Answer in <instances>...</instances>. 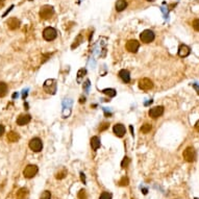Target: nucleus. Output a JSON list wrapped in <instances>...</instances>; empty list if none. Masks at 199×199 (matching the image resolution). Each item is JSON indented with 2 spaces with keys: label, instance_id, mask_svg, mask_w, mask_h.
Returning a JSON list of instances; mask_svg holds the SVG:
<instances>
[{
  "label": "nucleus",
  "instance_id": "1",
  "mask_svg": "<svg viewBox=\"0 0 199 199\" xmlns=\"http://www.w3.org/2000/svg\"><path fill=\"white\" fill-rule=\"evenodd\" d=\"M54 14V8L51 5H43L40 10V17L43 20H47L52 17Z\"/></svg>",
  "mask_w": 199,
  "mask_h": 199
},
{
  "label": "nucleus",
  "instance_id": "2",
  "mask_svg": "<svg viewBox=\"0 0 199 199\" xmlns=\"http://www.w3.org/2000/svg\"><path fill=\"white\" fill-rule=\"evenodd\" d=\"M56 80L55 79H47L44 82V86H43V89L46 93L48 94H55L56 92Z\"/></svg>",
  "mask_w": 199,
  "mask_h": 199
},
{
  "label": "nucleus",
  "instance_id": "3",
  "mask_svg": "<svg viewBox=\"0 0 199 199\" xmlns=\"http://www.w3.org/2000/svg\"><path fill=\"white\" fill-rule=\"evenodd\" d=\"M182 157H184V161H187V162H189V163L194 162L195 159H196V151H195V149L193 147H187V148L184 150Z\"/></svg>",
  "mask_w": 199,
  "mask_h": 199
},
{
  "label": "nucleus",
  "instance_id": "4",
  "mask_svg": "<svg viewBox=\"0 0 199 199\" xmlns=\"http://www.w3.org/2000/svg\"><path fill=\"white\" fill-rule=\"evenodd\" d=\"M154 33L152 31V30H149V29H146L144 30L141 35H140V39H141V41H142L143 43H145V44H148V43H151L152 41L154 40Z\"/></svg>",
  "mask_w": 199,
  "mask_h": 199
},
{
  "label": "nucleus",
  "instance_id": "5",
  "mask_svg": "<svg viewBox=\"0 0 199 199\" xmlns=\"http://www.w3.org/2000/svg\"><path fill=\"white\" fill-rule=\"evenodd\" d=\"M39 169L35 165H28V166L25 167L24 171H23V175H24L25 178H33L35 174L38 173Z\"/></svg>",
  "mask_w": 199,
  "mask_h": 199
},
{
  "label": "nucleus",
  "instance_id": "6",
  "mask_svg": "<svg viewBox=\"0 0 199 199\" xmlns=\"http://www.w3.org/2000/svg\"><path fill=\"white\" fill-rule=\"evenodd\" d=\"M57 37V31L53 27H46L43 31V38L46 41H53Z\"/></svg>",
  "mask_w": 199,
  "mask_h": 199
},
{
  "label": "nucleus",
  "instance_id": "7",
  "mask_svg": "<svg viewBox=\"0 0 199 199\" xmlns=\"http://www.w3.org/2000/svg\"><path fill=\"white\" fill-rule=\"evenodd\" d=\"M29 148L35 152H40L43 148L42 140L39 138H33L29 141Z\"/></svg>",
  "mask_w": 199,
  "mask_h": 199
},
{
  "label": "nucleus",
  "instance_id": "8",
  "mask_svg": "<svg viewBox=\"0 0 199 199\" xmlns=\"http://www.w3.org/2000/svg\"><path fill=\"white\" fill-rule=\"evenodd\" d=\"M139 88L143 91H148L153 88V82L149 78H142L139 81Z\"/></svg>",
  "mask_w": 199,
  "mask_h": 199
},
{
  "label": "nucleus",
  "instance_id": "9",
  "mask_svg": "<svg viewBox=\"0 0 199 199\" xmlns=\"http://www.w3.org/2000/svg\"><path fill=\"white\" fill-rule=\"evenodd\" d=\"M149 116L152 119H157V118L161 117L164 114V107L163 106H154L149 110Z\"/></svg>",
  "mask_w": 199,
  "mask_h": 199
},
{
  "label": "nucleus",
  "instance_id": "10",
  "mask_svg": "<svg viewBox=\"0 0 199 199\" xmlns=\"http://www.w3.org/2000/svg\"><path fill=\"white\" fill-rule=\"evenodd\" d=\"M140 47V43L137 40H129L126 43V49L129 51V52L136 53L138 51Z\"/></svg>",
  "mask_w": 199,
  "mask_h": 199
},
{
  "label": "nucleus",
  "instance_id": "11",
  "mask_svg": "<svg viewBox=\"0 0 199 199\" xmlns=\"http://www.w3.org/2000/svg\"><path fill=\"white\" fill-rule=\"evenodd\" d=\"M30 120H31V117L29 115H20L17 118V124L20 125V126H24V125L29 123Z\"/></svg>",
  "mask_w": 199,
  "mask_h": 199
},
{
  "label": "nucleus",
  "instance_id": "12",
  "mask_svg": "<svg viewBox=\"0 0 199 199\" xmlns=\"http://www.w3.org/2000/svg\"><path fill=\"white\" fill-rule=\"evenodd\" d=\"M6 24H8V27L10 30H15L17 28H19V26H20V21L17 18H10V19L8 20Z\"/></svg>",
  "mask_w": 199,
  "mask_h": 199
},
{
  "label": "nucleus",
  "instance_id": "13",
  "mask_svg": "<svg viewBox=\"0 0 199 199\" xmlns=\"http://www.w3.org/2000/svg\"><path fill=\"white\" fill-rule=\"evenodd\" d=\"M113 130H114V134L119 138L123 137L125 134V132H126L124 125H122V124H116L114 126V128H113Z\"/></svg>",
  "mask_w": 199,
  "mask_h": 199
},
{
  "label": "nucleus",
  "instance_id": "14",
  "mask_svg": "<svg viewBox=\"0 0 199 199\" xmlns=\"http://www.w3.org/2000/svg\"><path fill=\"white\" fill-rule=\"evenodd\" d=\"M190 52H191V49H190L189 46H187V45H180L178 48V55L182 57H186L188 56V55L190 54Z\"/></svg>",
  "mask_w": 199,
  "mask_h": 199
},
{
  "label": "nucleus",
  "instance_id": "15",
  "mask_svg": "<svg viewBox=\"0 0 199 199\" xmlns=\"http://www.w3.org/2000/svg\"><path fill=\"white\" fill-rule=\"evenodd\" d=\"M119 77L121 78V79L123 80L125 83H128V82L130 81V74H129V72H128L127 70H125V69L120 70Z\"/></svg>",
  "mask_w": 199,
  "mask_h": 199
},
{
  "label": "nucleus",
  "instance_id": "16",
  "mask_svg": "<svg viewBox=\"0 0 199 199\" xmlns=\"http://www.w3.org/2000/svg\"><path fill=\"white\" fill-rule=\"evenodd\" d=\"M6 139H8V142L15 143V142H17V141H19V139H20V136H19V134H18V132H8V136H6Z\"/></svg>",
  "mask_w": 199,
  "mask_h": 199
},
{
  "label": "nucleus",
  "instance_id": "17",
  "mask_svg": "<svg viewBox=\"0 0 199 199\" xmlns=\"http://www.w3.org/2000/svg\"><path fill=\"white\" fill-rule=\"evenodd\" d=\"M101 145V142H100V139L96 136L91 138V147H92L93 150H97L98 148Z\"/></svg>",
  "mask_w": 199,
  "mask_h": 199
},
{
  "label": "nucleus",
  "instance_id": "18",
  "mask_svg": "<svg viewBox=\"0 0 199 199\" xmlns=\"http://www.w3.org/2000/svg\"><path fill=\"white\" fill-rule=\"evenodd\" d=\"M127 6V2L126 0H118L117 2H116V10L117 12H122V10H124Z\"/></svg>",
  "mask_w": 199,
  "mask_h": 199
},
{
  "label": "nucleus",
  "instance_id": "19",
  "mask_svg": "<svg viewBox=\"0 0 199 199\" xmlns=\"http://www.w3.org/2000/svg\"><path fill=\"white\" fill-rule=\"evenodd\" d=\"M28 195V190L25 188H21L19 191L17 192V198L18 199H25Z\"/></svg>",
  "mask_w": 199,
  "mask_h": 199
},
{
  "label": "nucleus",
  "instance_id": "20",
  "mask_svg": "<svg viewBox=\"0 0 199 199\" xmlns=\"http://www.w3.org/2000/svg\"><path fill=\"white\" fill-rule=\"evenodd\" d=\"M8 93V85L5 82L0 81V97H4Z\"/></svg>",
  "mask_w": 199,
  "mask_h": 199
},
{
  "label": "nucleus",
  "instance_id": "21",
  "mask_svg": "<svg viewBox=\"0 0 199 199\" xmlns=\"http://www.w3.org/2000/svg\"><path fill=\"white\" fill-rule=\"evenodd\" d=\"M102 93L105 94V95H107L109 97H115L116 94H117L116 90H114V89H104L103 91H102Z\"/></svg>",
  "mask_w": 199,
  "mask_h": 199
},
{
  "label": "nucleus",
  "instance_id": "22",
  "mask_svg": "<svg viewBox=\"0 0 199 199\" xmlns=\"http://www.w3.org/2000/svg\"><path fill=\"white\" fill-rule=\"evenodd\" d=\"M151 129H152V126H151V124H149V123H145V124L141 127V132H142L143 134H148V132H150Z\"/></svg>",
  "mask_w": 199,
  "mask_h": 199
},
{
  "label": "nucleus",
  "instance_id": "23",
  "mask_svg": "<svg viewBox=\"0 0 199 199\" xmlns=\"http://www.w3.org/2000/svg\"><path fill=\"white\" fill-rule=\"evenodd\" d=\"M81 42H82V35H78V37L76 38V39H75V40H74V43H73V44H72V46H71V48H72V49H74V48H76V47H77L78 45H79Z\"/></svg>",
  "mask_w": 199,
  "mask_h": 199
},
{
  "label": "nucleus",
  "instance_id": "24",
  "mask_svg": "<svg viewBox=\"0 0 199 199\" xmlns=\"http://www.w3.org/2000/svg\"><path fill=\"white\" fill-rule=\"evenodd\" d=\"M128 178L127 177H122L121 179L119 180V186H121V187H126V186H128Z\"/></svg>",
  "mask_w": 199,
  "mask_h": 199
},
{
  "label": "nucleus",
  "instance_id": "25",
  "mask_svg": "<svg viewBox=\"0 0 199 199\" xmlns=\"http://www.w3.org/2000/svg\"><path fill=\"white\" fill-rule=\"evenodd\" d=\"M67 175V171L66 170H62V171H60L58 173H56V175H55V178L56 179H63L64 177Z\"/></svg>",
  "mask_w": 199,
  "mask_h": 199
},
{
  "label": "nucleus",
  "instance_id": "26",
  "mask_svg": "<svg viewBox=\"0 0 199 199\" xmlns=\"http://www.w3.org/2000/svg\"><path fill=\"white\" fill-rule=\"evenodd\" d=\"M109 127H110V123H107V122H103V123H101V125L99 126L98 130H99V132H104V130H106Z\"/></svg>",
  "mask_w": 199,
  "mask_h": 199
},
{
  "label": "nucleus",
  "instance_id": "27",
  "mask_svg": "<svg viewBox=\"0 0 199 199\" xmlns=\"http://www.w3.org/2000/svg\"><path fill=\"white\" fill-rule=\"evenodd\" d=\"M51 198V193H50L49 191H45L42 193V195H41L40 199H50Z\"/></svg>",
  "mask_w": 199,
  "mask_h": 199
},
{
  "label": "nucleus",
  "instance_id": "28",
  "mask_svg": "<svg viewBox=\"0 0 199 199\" xmlns=\"http://www.w3.org/2000/svg\"><path fill=\"white\" fill-rule=\"evenodd\" d=\"M99 199H112V194L109 193V192H103V193L100 195Z\"/></svg>",
  "mask_w": 199,
  "mask_h": 199
},
{
  "label": "nucleus",
  "instance_id": "29",
  "mask_svg": "<svg viewBox=\"0 0 199 199\" xmlns=\"http://www.w3.org/2000/svg\"><path fill=\"white\" fill-rule=\"evenodd\" d=\"M129 163H130V159H128V157H124V159H123V161H122V163H121V167L125 169V168H127V167H128Z\"/></svg>",
  "mask_w": 199,
  "mask_h": 199
},
{
  "label": "nucleus",
  "instance_id": "30",
  "mask_svg": "<svg viewBox=\"0 0 199 199\" xmlns=\"http://www.w3.org/2000/svg\"><path fill=\"white\" fill-rule=\"evenodd\" d=\"M78 199H88L87 193H86L85 190H80L78 192Z\"/></svg>",
  "mask_w": 199,
  "mask_h": 199
},
{
  "label": "nucleus",
  "instance_id": "31",
  "mask_svg": "<svg viewBox=\"0 0 199 199\" xmlns=\"http://www.w3.org/2000/svg\"><path fill=\"white\" fill-rule=\"evenodd\" d=\"M87 73V71H86V69H80L79 71H78V76H77V80H78V82H79V80H80V77L81 76H85V74Z\"/></svg>",
  "mask_w": 199,
  "mask_h": 199
},
{
  "label": "nucleus",
  "instance_id": "32",
  "mask_svg": "<svg viewBox=\"0 0 199 199\" xmlns=\"http://www.w3.org/2000/svg\"><path fill=\"white\" fill-rule=\"evenodd\" d=\"M193 28H194L196 31H199V19L193 21Z\"/></svg>",
  "mask_w": 199,
  "mask_h": 199
},
{
  "label": "nucleus",
  "instance_id": "33",
  "mask_svg": "<svg viewBox=\"0 0 199 199\" xmlns=\"http://www.w3.org/2000/svg\"><path fill=\"white\" fill-rule=\"evenodd\" d=\"M4 132H5L4 126H3V125H1V124H0V137H1V136H2V134H4Z\"/></svg>",
  "mask_w": 199,
  "mask_h": 199
},
{
  "label": "nucleus",
  "instance_id": "34",
  "mask_svg": "<svg viewBox=\"0 0 199 199\" xmlns=\"http://www.w3.org/2000/svg\"><path fill=\"white\" fill-rule=\"evenodd\" d=\"M80 179H81V182H83V184H86V176H85V174L83 173H80Z\"/></svg>",
  "mask_w": 199,
  "mask_h": 199
},
{
  "label": "nucleus",
  "instance_id": "35",
  "mask_svg": "<svg viewBox=\"0 0 199 199\" xmlns=\"http://www.w3.org/2000/svg\"><path fill=\"white\" fill-rule=\"evenodd\" d=\"M14 8V5H12V6H10V8H8V10H6V12H5V13H4V14H3V17H5V16L8 15V13H10V10H12V8Z\"/></svg>",
  "mask_w": 199,
  "mask_h": 199
},
{
  "label": "nucleus",
  "instance_id": "36",
  "mask_svg": "<svg viewBox=\"0 0 199 199\" xmlns=\"http://www.w3.org/2000/svg\"><path fill=\"white\" fill-rule=\"evenodd\" d=\"M195 129H196L197 132H199V120L196 122V124H195Z\"/></svg>",
  "mask_w": 199,
  "mask_h": 199
},
{
  "label": "nucleus",
  "instance_id": "37",
  "mask_svg": "<svg viewBox=\"0 0 199 199\" xmlns=\"http://www.w3.org/2000/svg\"><path fill=\"white\" fill-rule=\"evenodd\" d=\"M3 5H4V0H0V8H2Z\"/></svg>",
  "mask_w": 199,
  "mask_h": 199
},
{
  "label": "nucleus",
  "instance_id": "38",
  "mask_svg": "<svg viewBox=\"0 0 199 199\" xmlns=\"http://www.w3.org/2000/svg\"><path fill=\"white\" fill-rule=\"evenodd\" d=\"M193 86H194V88H195V89L197 90V93H198V94H199V87H198V86L196 85V83H194V85H193Z\"/></svg>",
  "mask_w": 199,
  "mask_h": 199
},
{
  "label": "nucleus",
  "instance_id": "39",
  "mask_svg": "<svg viewBox=\"0 0 199 199\" xmlns=\"http://www.w3.org/2000/svg\"><path fill=\"white\" fill-rule=\"evenodd\" d=\"M129 128H130V132H132V134L134 136V129H132V125L129 126Z\"/></svg>",
  "mask_w": 199,
  "mask_h": 199
},
{
  "label": "nucleus",
  "instance_id": "40",
  "mask_svg": "<svg viewBox=\"0 0 199 199\" xmlns=\"http://www.w3.org/2000/svg\"><path fill=\"white\" fill-rule=\"evenodd\" d=\"M86 101V100H85V97H83V98H80V103H82V102H85Z\"/></svg>",
  "mask_w": 199,
  "mask_h": 199
},
{
  "label": "nucleus",
  "instance_id": "41",
  "mask_svg": "<svg viewBox=\"0 0 199 199\" xmlns=\"http://www.w3.org/2000/svg\"><path fill=\"white\" fill-rule=\"evenodd\" d=\"M147 1H150V2H151V1H154V0H147Z\"/></svg>",
  "mask_w": 199,
  "mask_h": 199
}]
</instances>
